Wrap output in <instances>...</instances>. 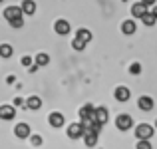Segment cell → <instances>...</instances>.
<instances>
[{
  "label": "cell",
  "instance_id": "6da1fadb",
  "mask_svg": "<svg viewBox=\"0 0 157 149\" xmlns=\"http://www.w3.org/2000/svg\"><path fill=\"white\" fill-rule=\"evenodd\" d=\"M135 135H137L139 141H149V137L153 135V127H151L149 123H139V125L135 127Z\"/></svg>",
  "mask_w": 157,
  "mask_h": 149
},
{
  "label": "cell",
  "instance_id": "83f0119b",
  "mask_svg": "<svg viewBox=\"0 0 157 149\" xmlns=\"http://www.w3.org/2000/svg\"><path fill=\"white\" fill-rule=\"evenodd\" d=\"M22 103H24V101H22V99H20V97H16V99H14V105H18V107H20V105H22Z\"/></svg>",
  "mask_w": 157,
  "mask_h": 149
},
{
  "label": "cell",
  "instance_id": "5bb4252c",
  "mask_svg": "<svg viewBox=\"0 0 157 149\" xmlns=\"http://www.w3.org/2000/svg\"><path fill=\"white\" fill-rule=\"evenodd\" d=\"M135 28H137V26H135L133 20H125V22L121 24V32H123V34H127V36L135 34Z\"/></svg>",
  "mask_w": 157,
  "mask_h": 149
},
{
  "label": "cell",
  "instance_id": "f1b7e54d",
  "mask_svg": "<svg viewBox=\"0 0 157 149\" xmlns=\"http://www.w3.org/2000/svg\"><path fill=\"white\" fill-rule=\"evenodd\" d=\"M141 2H143V4H145V6H149V4H153V2H155V0H141Z\"/></svg>",
  "mask_w": 157,
  "mask_h": 149
},
{
  "label": "cell",
  "instance_id": "e0dca14e",
  "mask_svg": "<svg viewBox=\"0 0 157 149\" xmlns=\"http://www.w3.org/2000/svg\"><path fill=\"white\" fill-rule=\"evenodd\" d=\"M22 12L24 14H34L36 12V4L32 2V0H24L22 2Z\"/></svg>",
  "mask_w": 157,
  "mask_h": 149
},
{
  "label": "cell",
  "instance_id": "8fae6325",
  "mask_svg": "<svg viewBox=\"0 0 157 149\" xmlns=\"http://www.w3.org/2000/svg\"><path fill=\"white\" fill-rule=\"evenodd\" d=\"M48 121H50L52 127H62L64 125V115H62L60 111H54V113H50V119H48Z\"/></svg>",
  "mask_w": 157,
  "mask_h": 149
},
{
  "label": "cell",
  "instance_id": "8992f818",
  "mask_svg": "<svg viewBox=\"0 0 157 149\" xmlns=\"http://www.w3.org/2000/svg\"><path fill=\"white\" fill-rule=\"evenodd\" d=\"M94 115H96V107H94L92 103H86V105L80 109V117L82 119H94Z\"/></svg>",
  "mask_w": 157,
  "mask_h": 149
},
{
  "label": "cell",
  "instance_id": "7402d4cb",
  "mask_svg": "<svg viewBox=\"0 0 157 149\" xmlns=\"http://www.w3.org/2000/svg\"><path fill=\"white\" fill-rule=\"evenodd\" d=\"M139 72H141V64H137V62H135V64H131V66H129V74L137 76Z\"/></svg>",
  "mask_w": 157,
  "mask_h": 149
},
{
  "label": "cell",
  "instance_id": "5b68a950",
  "mask_svg": "<svg viewBox=\"0 0 157 149\" xmlns=\"http://www.w3.org/2000/svg\"><path fill=\"white\" fill-rule=\"evenodd\" d=\"M68 135L72 139H78L84 135V127H82V123H72V125H68Z\"/></svg>",
  "mask_w": 157,
  "mask_h": 149
},
{
  "label": "cell",
  "instance_id": "1f68e13d",
  "mask_svg": "<svg viewBox=\"0 0 157 149\" xmlns=\"http://www.w3.org/2000/svg\"><path fill=\"white\" fill-rule=\"evenodd\" d=\"M0 2H2V0H0Z\"/></svg>",
  "mask_w": 157,
  "mask_h": 149
},
{
  "label": "cell",
  "instance_id": "4316f807",
  "mask_svg": "<svg viewBox=\"0 0 157 149\" xmlns=\"http://www.w3.org/2000/svg\"><path fill=\"white\" fill-rule=\"evenodd\" d=\"M137 149H151V143L149 141H139L137 143Z\"/></svg>",
  "mask_w": 157,
  "mask_h": 149
},
{
  "label": "cell",
  "instance_id": "4fadbf2b",
  "mask_svg": "<svg viewBox=\"0 0 157 149\" xmlns=\"http://www.w3.org/2000/svg\"><path fill=\"white\" fill-rule=\"evenodd\" d=\"M129 97H131V94H129V90H127V88H123V86H121V88L115 90V99H117V101H127Z\"/></svg>",
  "mask_w": 157,
  "mask_h": 149
},
{
  "label": "cell",
  "instance_id": "30bf717a",
  "mask_svg": "<svg viewBox=\"0 0 157 149\" xmlns=\"http://www.w3.org/2000/svg\"><path fill=\"white\" fill-rule=\"evenodd\" d=\"M137 105H139V109L149 111V109H153V99H151L149 96H141V97H139V101H137Z\"/></svg>",
  "mask_w": 157,
  "mask_h": 149
},
{
  "label": "cell",
  "instance_id": "7c38bea8",
  "mask_svg": "<svg viewBox=\"0 0 157 149\" xmlns=\"http://www.w3.org/2000/svg\"><path fill=\"white\" fill-rule=\"evenodd\" d=\"M16 115L12 105H0V119H12Z\"/></svg>",
  "mask_w": 157,
  "mask_h": 149
},
{
  "label": "cell",
  "instance_id": "484cf974",
  "mask_svg": "<svg viewBox=\"0 0 157 149\" xmlns=\"http://www.w3.org/2000/svg\"><path fill=\"white\" fill-rule=\"evenodd\" d=\"M22 66H26V68H32V58H30V56H24V58H22Z\"/></svg>",
  "mask_w": 157,
  "mask_h": 149
},
{
  "label": "cell",
  "instance_id": "d6986e66",
  "mask_svg": "<svg viewBox=\"0 0 157 149\" xmlns=\"http://www.w3.org/2000/svg\"><path fill=\"white\" fill-rule=\"evenodd\" d=\"M143 24H145V26H153V24L157 22V18H155V14H153V12H147V14L145 16H143Z\"/></svg>",
  "mask_w": 157,
  "mask_h": 149
},
{
  "label": "cell",
  "instance_id": "ffe728a7",
  "mask_svg": "<svg viewBox=\"0 0 157 149\" xmlns=\"http://www.w3.org/2000/svg\"><path fill=\"white\" fill-rule=\"evenodd\" d=\"M0 56L2 58H10L12 56V46L10 44H0Z\"/></svg>",
  "mask_w": 157,
  "mask_h": 149
},
{
  "label": "cell",
  "instance_id": "44dd1931",
  "mask_svg": "<svg viewBox=\"0 0 157 149\" xmlns=\"http://www.w3.org/2000/svg\"><path fill=\"white\" fill-rule=\"evenodd\" d=\"M48 62H50V56H48V54H38V56H36V66H46Z\"/></svg>",
  "mask_w": 157,
  "mask_h": 149
},
{
  "label": "cell",
  "instance_id": "3957f363",
  "mask_svg": "<svg viewBox=\"0 0 157 149\" xmlns=\"http://www.w3.org/2000/svg\"><path fill=\"white\" fill-rule=\"evenodd\" d=\"M22 6H8L6 10H4V18L8 20V22H12V20H18L22 18Z\"/></svg>",
  "mask_w": 157,
  "mask_h": 149
},
{
  "label": "cell",
  "instance_id": "d4e9b609",
  "mask_svg": "<svg viewBox=\"0 0 157 149\" xmlns=\"http://www.w3.org/2000/svg\"><path fill=\"white\" fill-rule=\"evenodd\" d=\"M10 26H12V28H22V26H24V20H22V18L12 20V22H10Z\"/></svg>",
  "mask_w": 157,
  "mask_h": 149
},
{
  "label": "cell",
  "instance_id": "277c9868",
  "mask_svg": "<svg viewBox=\"0 0 157 149\" xmlns=\"http://www.w3.org/2000/svg\"><path fill=\"white\" fill-rule=\"evenodd\" d=\"M14 135L18 139H26V137H30V127L26 125V123H18V125L14 127Z\"/></svg>",
  "mask_w": 157,
  "mask_h": 149
},
{
  "label": "cell",
  "instance_id": "f546056e",
  "mask_svg": "<svg viewBox=\"0 0 157 149\" xmlns=\"http://www.w3.org/2000/svg\"><path fill=\"white\" fill-rule=\"evenodd\" d=\"M153 14H155V18H157V6L153 8Z\"/></svg>",
  "mask_w": 157,
  "mask_h": 149
},
{
  "label": "cell",
  "instance_id": "4dcf8cb0",
  "mask_svg": "<svg viewBox=\"0 0 157 149\" xmlns=\"http://www.w3.org/2000/svg\"><path fill=\"white\" fill-rule=\"evenodd\" d=\"M155 125H157V121H155Z\"/></svg>",
  "mask_w": 157,
  "mask_h": 149
},
{
  "label": "cell",
  "instance_id": "9c48e42d",
  "mask_svg": "<svg viewBox=\"0 0 157 149\" xmlns=\"http://www.w3.org/2000/svg\"><path fill=\"white\" fill-rule=\"evenodd\" d=\"M131 14H133V16H137V18H143V16L147 14V6H145L143 2L133 4V6H131Z\"/></svg>",
  "mask_w": 157,
  "mask_h": 149
},
{
  "label": "cell",
  "instance_id": "52a82bcc",
  "mask_svg": "<svg viewBox=\"0 0 157 149\" xmlns=\"http://www.w3.org/2000/svg\"><path fill=\"white\" fill-rule=\"evenodd\" d=\"M54 30H56L60 36H68L70 34V22H66V20H58L56 26H54Z\"/></svg>",
  "mask_w": 157,
  "mask_h": 149
},
{
  "label": "cell",
  "instance_id": "ba28073f",
  "mask_svg": "<svg viewBox=\"0 0 157 149\" xmlns=\"http://www.w3.org/2000/svg\"><path fill=\"white\" fill-rule=\"evenodd\" d=\"M94 121H96L98 125H104V123L107 121V109H105V107H98V109H96Z\"/></svg>",
  "mask_w": 157,
  "mask_h": 149
},
{
  "label": "cell",
  "instance_id": "603a6c76",
  "mask_svg": "<svg viewBox=\"0 0 157 149\" xmlns=\"http://www.w3.org/2000/svg\"><path fill=\"white\" fill-rule=\"evenodd\" d=\"M72 46L76 48V50H84L86 48V42H82L80 38H74V42H72Z\"/></svg>",
  "mask_w": 157,
  "mask_h": 149
},
{
  "label": "cell",
  "instance_id": "7a4b0ae2",
  "mask_svg": "<svg viewBox=\"0 0 157 149\" xmlns=\"http://www.w3.org/2000/svg\"><path fill=\"white\" fill-rule=\"evenodd\" d=\"M115 125H117L119 131H127L131 125H133V119H131V115L121 113V115H117V119H115Z\"/></svg>",
  "mask_w": 157,
  "mask_h": 149
},
{
  "label": "cell",
  "instance_id": "ac0fdd59",
  "mask_svg": "<svg viewBox=\"0 0 157 149\" xmlns=\"http://www.w3.org/2000/svg\"><path fill=\"white\" fill-rule=\"evenodd\" d=\"M84 141H86V145H88V147H94L98 143V133H86L84 135Z\"/></svg>",
  "mask_w": 157,
  "mask_h": 149
},
{
  "label": "cell",
  "instance_id": "9a60e30c",
  "mask_svg": "<svg viewBox=\"0 0 157 149\" xmlns=\"http://www.w3.org/2000/svg\"><path fill=\"white\" fill-rule=\"evenodd\" d=\"M26 105H28V109L36 111V109H40V105H42V99H40L38 96H30L28 101H26Z\"/></svg>",
  "mask_w": 157,
  "mask_h": 149
},
{
  "label": "cell",
  "instance_id": "cb8c5ba5",
  "mask_svg": "<svg viewBox=\"0 0 157 149\" xmlns=\"http://www.w3.org/2000/svg\"><path fill=\"white\" fill-rule=\"evenodd\" d=\"M30 143H32V145H36V147L42 145V137H40V135H32V137H30Z\"/></svg>",
  "mask_w": 157,
  "mask_h": 149
},
{
  "label": "cell",
  "instance_id": "2e32d148",
  "mask_svg": "<svg viewBox=\"0 0 157 149\" xmlns=\"http://www.w3.org/2000/svg\"><path fill=\"white\" fill-rule=\"evenodd\" d=\"M76 38H80L82 42H86V44H88L90 40H92V32H90V30H86V28H80V30H78V34H76Z\"/></svg>",
  "mask_w": 157,
  "mask_h": 149
}]
</instances>
